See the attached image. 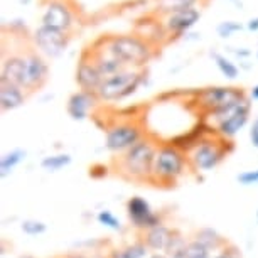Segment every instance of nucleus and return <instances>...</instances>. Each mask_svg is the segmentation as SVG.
Here are the masks:
<instances>
[{
	"label": "nucleus",
	"instance_id": "nucleus-10",
	"mask_svg": "<svg viewBox=\"0 0 258 258\" xmlns=\"http://www.w3.org/2000/svg\"><path fill=\"white\" fill-rule=\"evenodd\" d=\"M126 214L132 226L139 231H149L152 228L162 225V218L152 209V206L144 198L134 196L126 201Z\"/></svg>",
	"mask_w": 258,
	"mask_h": 258
},
{
	"label": "nucleus",
	"instance_id": "nucleus-13",
	"mask_svg": "<svg viewBox=\"0 0 258 258\" xmlns=\"http://www.w3.org/2000/svg\"><path fill=\"white\" fill-rule=\"evenodd\" d=\"M42 26L66 32L73 26V14L62 2H51L42 14Z\"/></svg>",
	"mask_w": 258,
	"mask_h": 258
},
{
	"label": "nucleus",
	"instance_id": "nucleus-8",
	"mask_svg": "<svg viewBox=\"0 0 258 258\" xmlns=\"http://www.w3.org/2000/svg\"><path fill=\"white\" fill-rule=\"evenodd\" d=\"M142 241L147 245V248L154 253H169L172 255L174 251L186 245L182 236L167 225H159L152 230L145 231L142 236Z\"/></svg>",
	"mask_w": 258,
	"mask_h": 258
},
{
	"label": "nucleus",
	"instance_id": "nucleus-26",
	"mask_svg": "<svg viewBox=\"0 0 258 258\" xmlns=\"http://www.w3.org/2000/svg\"><path fill=\"white\" fill-rule=\"evenodd\" d=\"M21 230L29 236H37V235L46 233L47 226H46V223H42L39 220H24L21 225Z\"/></svg>",
	"mask_w": 258,
	"mask_h": 258
},
{
	"label": "nucleus",
	"instance_id": "nucleus-29",
	"mask_svg": "<svg viewBox=\"0 0 258 258\" xmlns=\"http://www.w3.org/2000/svg\"><path fill=\"white\" fill-rule=\"evenodd\" d=\"M236 179H238V182L243 184V186H255V184H258V169L241 172Z\"/></svg>",
	"mask_w": 258,
	"mask_h": 258
},
{
	"label": "nucleus",
	"instance_id": "nucleus-3",
	"mask_svg": "<svg viewBox=\"0 0 258 258\" xmlns=\"http://www.w3.org/2000/svg\"><path fill=\"white\" fill-rule=\"evenodd\" d=\"M108 51L126 66H144L152 57V49L145 41L137 36H115L110 39Z\"/></svg>",
	"mask_w": 258,
	"mask_h": 258
},
{
	"label": "nucleus",
	"instance_id": "nucleus-34",
	"mask_svg": "<svg viewBox=\"0 0 258 258\" xmlns=\"http://www.w3.org/2000/svg\"><path fill=\"white\" fill-rule=\"evenodd\" d=\"M147 258H170L167 253H150Z\"/></svg>",
	"mask_w": 258,
	"mask_h": 258
},
{
	"label": "nucleus",
	"instance_id": "nucleus-22",
	"mask_svg": "<svg viewBox=\"0 0 258 258\" xmlns=\"http://www.w3.org/2000/svg\"><path fill=\"white\" fill-rule=\"evenodd\" d=\"M24 159H26V150H21V149H16V150H11V152L4 154L2 159H0V174H2V177L9 176Z\"/></svg>",
	"mask_w": 258,
	"mask_h": 258
},
{
	"label": "nucleus",
	"instance_id": "nucleus-12",
	"mask_svg": "<svg viewBox=\"0 0 258 258\" xmlns=\"http://www.w3.org/2000/svg\"><path fill=\"white\" fill-rule=\"evenodd\" d=\"M49 66L37 54L26 56V80H24V90L41 88L47 81Z\"/></svg>",
	"mask_w": 258,
	"mask_h": 258
},
{
	"label": "nucleus",
	"instance_id": "nucleus-7",
	"mask_svg": "<svg viewBox=\"0 0 258 258\" xmlns=\"http://www.w3.org/2000/svg\"><path fill=\"white\" fill-rule=\"evenodd\" d=\"M144 139L142 126L137 123H115L106 128L105 147L110 152L121 154Z\"/></svg>",
	"mask_w": 258,
	"mask_h": 258
},
{
	"label": "nucleus",
	"instance_id": "nucleus-1",
	"mask_svg": "<svg viewBox=\"0 0 258 258\" xmlns=\"http://www.w3.org/2000/svg\"><path fill=\"white\" fill-rule=\"evenodd\" d=\"M157 145L152 140L142 139L134 147L121 152L115 160L116 172L126 181L134 182H149L152 181L154 159L157 154Z\"/></svg>",
	"mask_w": 258,
	"mask_h": 258
},
{
	"label": "nucleus",
	"instance_id": "nucleus-33",
	"mask_svg": "<svg viewBox=\"0 0 258 258\" xmlns=\"http://www.w3.org/2000/svg\"><path fill=\"white\" fill-rule=\"evenodd\" d=\"M233 52H235L236 56H240V57H246V56L251 54V52L248 51V49H241V51H235V49H233Z\"/></svg>",
	"mask_w": 258,
	"mask_h": 258
},
{
	"label": "nucleus",
	"instance_id": "nucleus-36",
	"mask_svg": "<svg viewBox=\"0 0 258 258\" xmlns=\"http://www.w3.org/2000/svg\"><path fill=\"white\" fill-rule=\"evenodd\" d=\"M61 258H88V256H85V255H80V253H70V255H66V256H61Z\"/></svg>",
	"mask_w": 258,
	"mask_h": 258
},
{
	"label": "nucleus",
	"instance_id": "nucleus-28",
	"mask_svg": "<svg viewBox=\"0 0 258 258\" xmlns=\"http://www.w3.org/2000/svg\"><path fill=\"white\" fill-rule=\"evenodd\" d=\"M243 26L240 22H235V21H225V22H221L220 26H218V34H220L221 37H230L233 32H238V31H241Z\"/></svg>",
	"mask_w": 258,
	"mask_h": 258
},
{
	"label": "nucleus",
	"instance_id": "nucleus-19",
	"mask_svg": "<svg viewBox=\"0 0 258 258\" xmlns=\"http://www.w3.org/2000/svg\"><path fill=\"white\" fill-rule=\"evenodd\" d=\"M91 61L95 62V66L98 68V71L101 73V76H103V78L113 76L118 71L125 70V66L121 64V62L116 59L113 54H111V52L108 51V47H106L105 52H100V54L96 56L95 59H91Z\"/></svg>",
	"mask_w": 258,
	"mask_h": 258
},
{
	"label": "nucleus",
	"instance_id": "nucleus-37",
	"mask_svg": "<svg viewBox=\"0 0 258 258\" xmlns=\"http://www.w3.org/2000/svg\"><path fill=\"white\" fill-rule=\"evenodd\" d=\"M19 258H34V256H29V255H24V256H19Z\"/></svg>",
	"mask_w": 258,
	"mask_h": 258
},
{
	"label": "nucleus",
	"instance_id": "nucleus-24",
	"mask_svg": "<svg viewBox=\"0 0 258 258\" xmlns=\"http://www.w3.org/2000/svg\"><path fill=\"white\" fill-rule=\"evenodd\" d=\"M211 56H213V59H214V62H216L218 70L221 71L223 76L228 78V80H236L238 75H240V71H238V68L233 64L230 59H226L225 56L218 54V52H213Z\"/></svg>",
	"mask_w": 258,
	"mask_h": 258
},
{
	"label": "nucleus",
	"instance_id": "nucleus-5",
	"mask_svg": "<svg viewBox=\"0 0 258 258\" xmlns=\"http://www.w3.org/2000/svg\"><path fill=\"white\" fill-rule=\"evenodd\" d=\"M142 78L144 76L140 71L125 68V70L118 71L116 75L105 78L103 83L100 85L98 91H96V96L105 101L123 100L137 91L140 83H142Z\"/></svg>",
	"mask_w": 258,
	"mask_h": 258
},
{
	"label": "nucleus",
	"instance_id": "nucleus-32",
	"mask_svg": "<svg viewBox=\"0 0 258 258\" xmlns=\"http://www.w3.org/2000/svg\"><path fill=\"white\" fill-rule=\"evenodd\" d=\"M246 27H248V31H251V32H256V31H258V17L251 19V21L246 24Z\"/></svg>",
	"mask_w": 258,
	"mask_h": 258
},
{
	"label": "nucleus",
	"instance_id": "nucleus-31",
	"mask_svg": "<svg viewBox=\"0 0 258 258\" xmlns=\"http://www.w3.org/2000/svg\"><path fill=\"white\" fill-rule=\"evenodd\" d=\"M250 140H251V145L253 147L258 149V118L253 120L251 123V128H250Z\"/></svg>",
	"mask_w": 258,
	"mask_h": 258
},
{
	"label": "nucleus",
	"instance_id": "nucleus-23",
	"mask_svg": "<svg viewBox=\"0 0 258 258\" xmlns=\"http://www.w3.org/2000/svg\"><path fill=\"white\" fill-rule=\"evenodd\" d=\"M71 164V155L70 154H56V155H47L42 159L41 167L49 172H56V170L64 169L66 165Z\"/></svg>",
	"mask_w": 258,
	"mask_h": 258
},
{
	"label": "nucleus",
	"instance_id": "nucleus-11",
	"mask_svg": "<svg viewBox=\"0 0 258 258\" xmlns=\"http://www.w3.org/2000/svg\"><path fill=\"white\" fill-rule=\"evenodd\" d=\"M34 41H36V46L39 49L51 57L59 56L68 44V37L64 36V32L46 26H41L37 29L36 34H34Z\"/></svg>",
	"mask_w": 258,
	"mask_h": 258
},
{
	"label": "nucleus",
	"instance_id": "nucleus-21",
	"mask_svg": "<svg viewBox=\"0 0 258 258\" xmlns=\"http://www.w3.org/2000/svg\"><path fill=\"white\" fill-rule=\"evenodd\" d=\"M150 255V250L147 245L140 240L135 241L132 245H126L123 248H115L111 250L108 258H147Z\"/></svg>",
	"mask_w": 258,
	"mask_h": 258
},
{
	"label": "nucleus",
	"instance_id": "nucleus-35",
	"mask_svg": "<svg viewBox=\"0 0 258 258\" xmlns=\"http://www.w3.org/2000/svg\"><path fill=\"white\" fill-rule=\"evenodd\" d=\"M250 96H251L253 100H258V85H256V86H253V88H251Z\"/></svg>",
	"mask_w": 258,
	"mask_h": 258
},
{
	"label": "nucleus",
	"instance_id": "nucleus-6",
	"mask_svg": "<svg viewBox=\"0 0 258 258\" xmlns=\"http://www.w3.org/2000/svg\"><path fill=\"white\" fill-rule=\"evenodd\" d=\"M189 165L194 170H201V172H208L214 167H218L225 157L228 155V150L223 145V140H214L204 137L192 150L186 154Z\"/></svg>",
	"mask_w": 258,
	"mask_h": 258
},
{
	"label": "nucleus",
	"instance_id": "nucleus-14",
	"mask_svg": "<svg viewBox=\"0 0 258 258\" xmlns=\"http://www.w3.org/2000/svg\"><path fill=\"white\" fill-rule=\"evenodd\" d=\"M103 80L105 78L101 76V73L98 71V68L95 66L93 61L83 59L80 62V66H78V70H76V83L80 85V88L83 91H88V93L96 95V91H98Z\"/></svg>",
	"mask_w": 258,
	"mask_h": 258
},
{
	"label": "nucleus",
	"instance_id": "nucleus-2",
	"mask_svg": "<svg viewBox=\"0 0 258 258\" xmlns=\"http://www.w3.org/2000/svg\"><path fill=\"white\" fill-rule=\"evenodd\" d=\"M189 165L187 155L174 145H160L154 159L152 181L154 186L172 187L179 182Z\"/></svg>",
	"mask_w": 258,
	"mask_h": 258
},
{
	"label": "nucleus",
	"instance_id": "nucleus-4",
	"mask_svg": "<svg viewBox=\"0 0 258 258\" xmlns=\"http://www.w3.org/2000/svg\"><path fill=\"white\" fill-rule=\"evenodd\" d=\"M245 91L240 88H231V86H213V88H204L198 95V105L204 111L211 113L214 118L226 113L236 103L245 100Z\"/></svg>",
	"mask_w": 258,
	"mask_h": 258
},
{
	"label": "nucleus",
	"instance_id": "nucleus-27",
	"mask_svg": "<svg viewBox=\"0 0 258 258\" xmlns=\"http://www.w3.org/2000/svg\"><path fill=\"white\" fill-rule=\"evenodd\" d=\"M96 220L100 221V225L110 228V230H115V231H120L121 230L120 220L111 211H108V209H103V211H100L98 216H96Z\"/></svg>",
	"mask_w": 258,
	"mask_h": 258
},
{
	"label": "nucleus",
	"instance_id": "nucleus-20",
	"mask_svg": "<svg viewBox=\"0 0 258 258\" xmlns=\"http://www.w3.org/2000/svg\"><path fill=\"white\" fill-rule=\"evenodd\" d=\"M192 240L199 241L201 245L206 246L209 251H220L228 245L225 241V238L220 236L216 231L211 230V228H203V230H199L196 235H194Z\"/></svg>",
	"mask_w": 258,
	"mask_h": 258
},
{
	"label": "nucleus",
	"instance_id": "nucleus-16",
	"mask_svg": "<svg viewBox=\"0 0 258 258\" xmlns=\"http://www.w3.org/2000/svg\"><path fill=\"white\" fill-rule=\"evenodd\" d=\"M24 80H26V57L11 56L9 59L4 61L0 81L12 83V85L22 86L24 88Z\"/></svg>",
	"mask_w": 258,
	"mask_h": 258
},
{
	"label": "nucleus",
	"instance_id": "nucleus-17",
	"mask_svg": "<svg viewBox=\"0 0 258 258\" xmlns=\"http://www.w3.org/2000/svg\"><path fill=\"white\" fill-rule=\"evenodd\" d=\"M24 101H26V93H24L22 86L0 81V106H2V111L16 110L24 105Z\"/></svg>",
	"mask_w": 258,
	"mask_h": 258
},
{
	"label": "nucleus",
	"instance_id": "nucleus-30",
	"mask_svg": "<svg viewBox=\"0 0 258 258\" xmlns=\"http://www.w3.org/2000/svg\"><path fill=\"white\" fill-rule=\"evenodd\" d=\"M228 246V245H226ZM223 248V250H220L218 253H214V255L211 256V258H238V253H236V248H230V250H228V248Z\"/></svg>",
	"mask_w": 258,
	"mask_h": 258
},
{
	"label": "nucleus",
	"instance_id": "nucleus-25",
	"mask_svg": "<svg viewBox=\"0 0 258 258\" xmlns=\"http://www.w3.org/2000/svg\"><path fill=\"white\" fill-rule=\"evenodd\" d=\"M196 0H159L157 7L162 12H170V14H176L181 11H186V9L194 7Z\"/></svg>",
	"mask_w": 258,
	"mask_h": 258
},
{
	"label": "nucleus",
	"instance_id": "nucleus-18",
	"mask_svg": "<svg viewBox=\"0 0 258 258\" xmlns=\"http://www.w3.org/2000/svg\"><path fill=\"white\" fill-rule=\"evenodd\" d=\"M199 17H201V12L194 7L186 9V11H181V12H176V14H170L167 19V29L172 32H177V34L186 32L199 21Z\"/></svg>",
	"mask_w": 258,
	"mask_h": 258
},
{
	"label": "nucleus",
	"instance_id": "nucleus-15",
	"mask_svg": "<svg viewBox=\"0 0 258 258\" xmlns=\"http://www.w3.org/2000/svg\"><path fill=\"white\" fill-rule=\"evenodd\" d=\"M98 96L95 93H88V91H76L70 96L66 105L68 115L71 116L73 120H85L86 116L90 115V110L93 108Z\"/></svg>",
	"mask_w": 258,
	"mask_h": 258
},
{
	"label": "nucleus",
	"instance_id": "nucleus-9",
	"mask_svg": "<svg viewBox=\"0 0 258 258\" xmlns=\"http://www.w3.org/2000/svg\"><path fill=\"white\" fill-rule=\"evenodd\" d=\"M250 110L251 105L248 98L241 100L240 103H236L233 108H230L226 113H223L221 116H218L216 120V130L223 139H231L240 132V130L248 123L250 118Z\"/></svg>",
	"mask_w": 258,
	"mask_h": 258
}]
</instances>
